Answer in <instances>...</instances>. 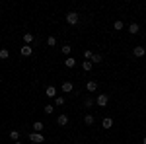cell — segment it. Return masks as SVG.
<instances>
[{
    "instance_id": "cell-26",
    "label": "cell",
    "mask_w": 146,
    "mask_h": 144,
    "mask_svg": "<svg viewBox=\"0 0 146 144\" xmlns=\"http://www.w3.org/2000/svg\"><path fill=\"white\" fill-rule=\"evenodd\" d=\"M84 105H86V107H92V105H94V100H92V98H86V100H84Z\"/></svg>"
},
{
    "instance_id": "cell-18",
    "label": "cell",
    "mask_w": 146,
    "mask_h": 144,
    "mask_svg": "<svg viewBox=\"0 0 146 144\" xmlns=\"http://www.w3.org/2000/svg\"><path fill=\"white\" fill-rule=\"evenodd\" d=\"M47 45H49V47H55V45H56V39L53 37V35H51V37H47Z\"/></svg>"
},
{
    "instance_id": "cell-3",
    "label": "cell",
    "mask_w": 146,
    "mask_h": 144,
    "mask_svg": "<svg viewBox=\"0 0 146 144\" xmlns=\"http://www.w3.org/2000/svg\"><path fill=\"white\" fill-rule=\"evenodd\" d=\"M96 103H98L100 107H105V105L109 103V96H107V94H100L98 100H96Z\"/></svg>"
},
{
    "instance_id": "cell-9",
    "label": "cell",
    "mask_w": 146,
    "mask_h": 144,
    "mask_svg": "<svg viewBox=\"0 0 146 144\" xmlns=\"http://www.w3.org/2000/svg\"><path fill=\"white\" fill-rule=\"evenodd\" d=\"M31 53H33V49H31L29 45H23L22 47V55L23 56H31Z\"/></svg>"
},
{
    "instance_id": "cell-27",
    "label": "cell",
    "mask_w": 146,
    "mask_h": 144,
    "mask_svg": "<svg viewBox=\"0 0 146 144\" xmlns=\"http://www.w3.org/2000/svg\"><path fill=\"white\" fill-rule=\"evenodd\" d=\"M142 144H146V136H144V140H142Z\"/></svg>"
},
{
    "instance_id": "cell-20",
    "label": "cell",
    "mask_w": 146,
    "mask_h": 144,
    "mask_svg": "<svg viewBox=\"0 0 146 144\" xmlns=\"http://www.w3.org/2000/svg\"><path fill=\"white\" fill-rule=\"evenodd\" d=\"M55 105H58V107H60V105H64V98L56 96V98H55Z\"/></svg>"
},
{
    "instance_id": "cell-17",
    "label": "cell",
    "mask_w": 146,
    "mask_h": 144,
    "mask_svg": "<svg viewBox=\"0 0 146 144\" xmlns=\"http://www.w3.org/2000/svg\"><path fill=\"white\" fill-rule=\"evenodd\" d=\"M113 27H115V31H121V29H123V22H121V20H117V22L113 23Z\"/></svg>"
},
{
    "instance_id": "cell-7",
    "label": "cell",
    "mask_w": 146,
    "mask_h": 144,
    "mask_svg": "<svg viewBox=\"0 0 146 144\" xmlns=\"http://www.w3.org/2000/svg\"><path fill=\"white\" fill-rule=\"evenodd\" d=\"M101 127H103V129H111L113 127V119L111 117H105V119L101 121Z\"/></svg>"
},
{
    "instance_id": "cell-2",
    "label": "cell",
    "mask_w": 146,
    "mask_h": 144,
    "mask_svg": "<svg viewBox=\"0 0 146 144\" xmlns=\"http://www.w3.org/2000/svg\"><path fill=\"white\" fill-rule=\"evenodd\" d=\"M29 140L35 142V144H41V142H45V136H43L41 133H31L29 134Z\"/></svg>"
},
{
    "instance_id": "cell-6",
    "label": "cell",
    "mask_w": 146,
    "mask_h": 144,
    "mask_svg": "<svg viewBox=\"0 0 146 144\" xmlns=\"http://www.w3.org/2000/svg\"><path fill=\"white\" fill-rule=\"evenodd\" d=\"M133 55H135V56H144L146 55V49H144V47H135V49H133Z\"/></svg>"
},
{
    "instance_id": "cell-28",
    "label": "cell",
    "mask_w": 146,
    "mask_h": 144,
    "mask_svg": "<svg viewBox=\"0 0 146 144\" xmlns=\"http://www.w3.org/2000/svg\"><path fill=\"white\" fill-rule=\"evenodd\" d=\"M14 144H22V142H20V140H18V142H14Z\"/></svg>"
},
{
    "instance_id": "cell-1",
    "label": "cell",
    "mask_w": 146,
    "mask_h": 144,
    "mask_svg": "<svg viewBox=\"0 0 146 144\" xmlns=\"http://www.w3.org/2000/svg\"><path fill=\"white\" fill-rule=\"evenodd\" d=\"M66 22L70 23V25H76V23L80 22L78 12H68V14H66Z\"/></svg>"
},
{
    "instance_id": "cell-4",
    "label": "cell",
    "mask_w": 146,
    "mask_h": 144,
    "mask_svg": "<svg viewBox=\"0 0 146 144\" xmlns=\"http://www.w3.org/2000/svg\"><path fill=\"white\" fill-rule=\"evenodd\" d=\"M60 90H62L64 94H70V92L74 90V84H72V82H62V86H60Z\"/></svg>"
},
{
    "instance_id": "cell-21",
    "label": "cell",
    "mask_w": 146,
    "mask_h": 144,
    "mask_svg": "<svg viewBox=\"0 0 146 144\" xmlns=\"http://www.w3.org/2000/svg\"><path fill=\"white\" fill-rule=\"evenodd\" d=\"M101 60H103L101 55H96V53H94V56H92V64H94V62H101Z\"/></svg>"
},
{
    "instance_id": "cell-8",
    "label": "cell",
    "mask_w": 146,
    "mask_h": 144,
    "mask_svg": "<svg viewBox=\"0 0 146 144\" xmlns=\"http://www.w3.org/2000/svg\"><path fill=\"white\" fill-rule=\"evenodd\" d=\"M86 90H88V92H96V90H98V82H96V80H90V82L86 84Z\"/></svg>"
},
{
    "instance_id": "cell-10",
    "label": "cell",
    "mask_w": 146,
    "mask_h": 144,
    "mask_svg": "<svg viewBox=\"0 0 146 144\" xmlns=\"http://www.w3.org/2000/svg\"><path fill=\"white\" fill-rule=\"evenodd\" d=\"M56 123H58L60 127H66V125H68V117H66V115H58V119H56Z\"/></svg>"
},
{
    "instance_id": "cell-19",
    "label": "cell",
    "mask_w": 146,
    "mask_h": 144,
    "mask_svg": "<svg viewBox=\"0 0 146 144\" xmlns=\"http://www.w3.org/2000/svg\"><path fill=\"white\" fill-rule=\"evenodd\" d=\"M60 51H62V53H64L66 56H70V51H72V47H70V45H64V47H62Z\"/></svg>"
},
{
    "instance_id": "cell-13",
    "label": "cell",
    "mask_w": 146,
    "mask_h": 144,
    "mask_svg": "<svg viewBox=\"0 0 146 144\" xmlns=\"http://www.w3.org/2000/svg\"><path fill=\"white\" fill-rule=\"evenodd\" d=\"M43 127H45V125H43L41 121H35V123H33V129H35V133H41V131H43Z\"/></svg>"
},
{
    "instance_id": "cell-16",
    "label": "cell",
    "mask_w": 146,
    "mask_h": 144,
    "mask_svg": "<svg viewBox=\"0 0 146 144\" xmlns=\"http://www.w3.org/2000/svg\"><path fill=\"white\" fill-rule=\"evenodd\" d=\"M138 29H140L138 23H131V25H129V31H131V33H138Z\"/></svg>"
},
{
    "instance_id": "cell-15",
    "label": "cell",
    "mask_w": 146,
    "mask_h": 144,
    "mask_svg": "<svg viewBox=\"0 0 146 144\" xmlns=\"http://www.w3.org/2000/svg\"><path fill=\"white\" fill-rule=\"evenodd\" d=\"M82 68H84L86 72H90L92 68H94V64H92V60H86V62H82Z\"/></svg>"
},
{
    "instance_id": "cell-24",
    "label": "cell",
    "mask_w": 146,
    "mask_h": 144,
    "mask_svg": "<svg viewBox=\"0 0 146 144\" xmlns=\"http://www.w3.org/2000/svg\"><path fill=\"white\" fill-rule=\"evenodd\" d=\"M92 56H94V53H92L90 49H88V51H84V58H86V60H92Z\"/></svg>"
},
{
    "instance_id": "cell-23",
    "label": "cell",
    "mask_w": 146,
    "mask_h": 144,
    "mask_svg": "<svg viewBox=\"0 0 146 144\" xmlns=\"http://www.w3.org/2000/svg\"><path fill=\"white\" fill-rule=\"evenodd\" d=\"M53 109H55V107H53V105H51V103H49V105H45V107H43V111H45L47 115H51V113H53Z\"/></svg>"
},
{
    "instance_id": "cell-11",
    "label": "cell",
    "mask_w": 146,
    "mask_h": 144,
    "mask_svg": "<svg viewBox=\"0 0 146 144\" xmlns=\"http://www.w3.org/2000/svg\"><path fill=\"white\" fill-rule=\"evenodd\" d=\"M64 66H66V68H72V66H76V60H74L72 56H66V60H64Z\"/></svg>"
},
{
    "instance_id": "cell-25",
    "label": "cell",
    "mask_w": 146,
    "mask_h": 144,
    "mask_svg": "<svg viewBox=\"0 0 146 144\" xmlns=\"http://www.w3.org/2000/svg\"><path fill=\"white\" fill-rule=\"evenodd\" d=\"M84 123H86V125H94V117H92V115H86V117H84Z\"/></svg>"
},
{
    "instance_id": "cell-12",
    "label": "cell",
    "mask_w": 146,
    "mask_h": 144,
    "mask_svg": "<svg viewBox=\"0 0 146 144\" xmlns=\"http://www.w3.org/2000/svg\"><path fill=\"white\" fill-rule=\"evenodd\" d=\"M10 56V51L8 49H0V60H6Z\"/></svg>"
},
{
    "instance_id": "cell-22",
    "label": "cell",
    "mask_w": 146,
    "mask_h": 144,
    "mask_svg": "<svg viewBox=\"0 0 146 144\" xmlns=\"http://www.w3.org/2000/svg\"><path fill=\"white\" fill-rule=\"evenodd\" d=\"M10 138L18 142V138H20V133H18V131H12V133H10Z\"/></svg>"
},
{
    "instance_id": "cell-5",
    "label": "cell",
    "mask_w": 146,
    "mask_h": 144,
    "mask_svg": "<svg viewBox=\"0 0 146 144\" xmlns=\"http://www.w3.org/2000/svg\"><path fill=\"white\" fill-rule=\"evenodd\" d=\"M45 96H47V98H51V100L56 98V88H55V86H49V88L45 90Z\"/></svg>"
},
{
    "instance_id": "cell-14",
    "label": "cell",
    "mask_w": 146,
    "mask_h": 144,
    "mask_svg": "<svg viewBox=\"0 0 146 144\" xmlns=\"http://www.w3.org/2000/svg\"><path fill=\"white\" fill-rule=\"evenodd\" d=\"M31 41H33V33H23V43L29 45Z\"/></svg>"
}]
</instances>
